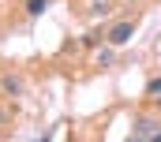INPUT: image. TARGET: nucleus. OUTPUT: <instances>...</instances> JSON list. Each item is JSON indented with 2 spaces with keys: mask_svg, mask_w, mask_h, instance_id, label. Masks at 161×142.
<instances>
[{
  "mask_svg": "<svg viewBox=\"0 0 161 142\" xmlns=\"http://www.w3.org/2000/svg\"><path fill=\"white\" fill-rule=\"evenodd\" d=\"M146 94H150V97H161V79H154V82L146 86Z\"/></svg>",
  "mask_w": 161,
  "mask_h": 142,
  "instance_id": "obj_5",
  "label": "nucleus"
},
{
  "mask_svg": "<svg viewBox=\"0 0 161 142\" xmlns=\"http://www.w3.org/2000/svg\"><path fill=\"white\" fill-rule=\"evenodd\" d=\"M127 142H146V139H127Z\"/></svg>",
  "mask_w": 161,
  "mask_h": 142,
  "instance_id": "obj_6",
  "label": "nucleus"
},
{
  "mask_svg": "<svg viewBox=\"0 0 161 142\" xmlns=\"http://www.w3.org/2000/svg\"><path fill=\"white\" fill-rule=\"evenodd\" d=\"M135 131H139V135H154V131H158V123H150V120H139V127H135Z\"/></svg>",
  "mask_w": 161,
  "mask_h": 142,
  "instance_id": "obj_4",
  "label": "nucleus"
},
{
  "mask_svg": "<svg viewBox=\"0 0 161 142\" xmlns=\"http://www.w3.org/2000/svg\"><path fill=\"white\" fill-rule=\"evenodd\" d=\"M105 37H109V45H127V41L135 37V23H116Z\"/></svg>",
  "mask_w": 161,
  "mask_h": 142,
  "instance_id": "obj_1",
  "label": "nucleus"
},
{
  "mask_svg": "<svg viewBox=\"0 0 161 142\" xmlns=\"http://www.w3.org/2000/svg\"><path fill=\"white\" fill-rule=\"evenodd\" d=\"M49 8V0H26V15H41Z\"/></svg>",
  "mask_w": 161,
  "mask_h": 142,
  "instance_id": "obj_2",
  "label": "nucleus"
},
{
  "mask_svg": "<svg viewBox=\"0 0 161 142\" xmlns=\"http://www.w3.org/2000/svg\"><path fill=\"white\" fill-rule=\"evenodd\" d=\"M4 90H8V94H23V82H19V79H11V75H8V79H4Z\"/></svg>",
  "mask_w": 161,
  "mask_h": 142,
  "instance_id": "obj_3",
  "label": "nucleus"
}]
</instances>
